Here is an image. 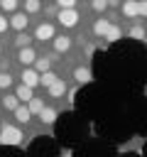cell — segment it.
I'll use <instances>...</instances> for the list:
<instances>
[{"instance_id":"1","label":"cell","mask_w":147,"mask_h":157,"mask_svg":"<svg viewBox=\"0 0 147 157\" xmlns=\"http://www.w3.org/2000/svg\"><path fill=\"white\" fill-rule=\"evenodd\" d=\"M0 145H24V132L12 123H2L0 125Z\"/></svg>"},{"instance_id":"2","label":"cell","mask_w":147,"mask_h":157,"mask_svg":"<svg viewBox=\"0 0 147 157\" xmlns=\"http://www.w3.org/2000/svg\"><path fill=\"white\" fill-rule=\"evenodd\" d=\"M78 12H76V7H69V10H59L56 12V22L61 25V27H66V29H71V27H76L78 25Z\"/></svg>"},{"instance_id":"3","label":"cell","mask_w":147,"mask_h":157,"mask_svg":"<svg viewBox=\"0 0 147 157\" xmlns=\"http://www.w3.org/2000/svg\"><path fill=\"white\" fill-rule=\"evenodd\" d=\"M54 37H56L54 25H49V22H39V25L34 27V39H37V42H51Z\"/></svg>"},{"instance_id":"4","label":"cell","mask_w":147,"mask_h":157,"mask_svg":"<svg viewBox=\"0 0 147 157\" xmlns=\"http://www.w3.org/2000/svg\"><path fill=\"white\" fill-rule=\"evenodd\" d=\"M7 22H10V27H12L15 32H24L27 25H29V15L22 12V10H17V12H12V17H10Z\"/></svg>"},{"instance_id":"5","label":"cell","mask_w":147,"mask_h":157,"mask_svg":"<svg viewBox=\"0 0 147 157\" xmlns=\"http://www.w3.org/2000/svg\"><path fill=\"white\" fill-rule=\"evenodd\" d=\"M71 37H66V34H56L54 39H51V47H54V54H66L69 49H71Z\"/></svg>"},{"instance_id":"6","label":"cell","mask_w":147,"mask_h":157,"mask_svg":"<svg viewBox=\"0 0 147 157\" xmlns=\"http://www.w3.org/2000/svg\"><path fill=\"white\" fill-rule=\"evenodd\" d=\"M20 83H24V86L34 88V86H39V74H37L32 66H24V69H22V74H20Z\"/></svg>"},{"instance_id":"7","label":"cell","mask_w":147,"mask_h":157,"mask_svg":"<svg viewBox=\"0 0 147 157\" xmlns=\"http://www.w3.org/2000/svg\"><path fill=\"white\" fill-rule=\"evenodd\" d=\"M34 59H37V52H34L32 47H22V49H17V61L22 64V69H24V66H32Z\"/></svg>"},{"instance_id":"8","label":"cell","mask_w":147,"mask_h":157,"mask_svg":"<svg viewBox=\"0 0 147 157\" xmlns=\"http://www.w3.org/2000/svg\"><path fill=\"white\" fill-rule=\"evenodd\" d=\"M74 78H76L78 86H83V83H91V81H93V74H91L88 66H76V69H74Z\"/></svg>"},{"instance_id":"9","label":"cell","mask_w":147,"mask_h":157,"mask_svg":"<svg viewBox=\"0 0 147 157\" xmlns=\"http://www.w3.org/2000/svg\"><path fill=\"white\" fill-rule=\"evenodd\" d=\"M66 91H69V86H66V81H64V78H56V81H54V83H51V86L47 88L49 98H61V96H64Z\"/></svg>"},{"instance_id":"10","label":"cell","mask_w":147,"mask_h":157,"mask_svg":"<svg viewBox=\"0 0 147 157\" xmlns=\"http://www.w3.org/2000/svg\"><path fill=\"white\" fill-rule=\"evenodd\" d=\"M120 12H123V17L135 20L137 17V0H123L120 2Z\"/></svg>"},{"instance_id":"11","label":"cell","mask_w":147,"mask_h":157,"mask_svg":"<svg viewBox=\"0 0 147 157\" xmlns=\"http://www.w3.org/2000/svg\"><path fill=\"white\" fill-rule=\"evenodd\" d=\"M12 115H15V120H17L20 125H27V123L32 120V113H29V108H27L24 103H20V105L12 110Z\"/></svg>"},{"instance_id":"12","label":"cell","mask_w":147,"mask_h":157,"mask_svg":"<svg viewBox=\"0 0 147 157\" xmlns=\"http://www.w3.org/2000/svg\"><path fill=\"white\" fill-rule=\"evenodd\" d=\"M110 25H113V20H108V17H98V20L93 22V34H96V37H105V32L110 29Z\"/></svg>"},{"instance_id":"13","label":"cell","mask_w":147,"mask_h":157,"mask_svg":"<svg viewBox=\"0 0 147 157\" xmlns=\"http://www.w3.org/2000/svg\"><path fill=\"white\" fill-rule=\"evenodd\" d=\"M15 96H17L20 103H27L29 98H34V88H29V86H24V83H17V86H15Z\"/></svg>"},{"instance_id":"14","label":"cell","mask_w":147,"mask_h":157,"mask_svg":"<svg viewBox=\"0 0 147 157\" xmlns=\"http://www.w3.org/2000/svg\"><path fill=\"white\" fill-rule=\"evenodd\" d=\"M32 69H34L37 74L51 71V56H37V59H34V64H32Z\"/></svg>"},{"instance_id":"15","label":"cell","mask_w":147,"mask_h":157,"mask_svg":"<svg viewBox=\"0 0 147 157\" xmlns=\"http://www.w3.org/2000/svg\"><path fill=\"white\" fill-rule=\"evenodd\" d=\"M39 120H42L44 125H54V123H56V110H54L51 105H44L42 113H39Z\"/></svg>"},{"instance_id":"16","label":"cell","mask_w":147,"mask_h":157,"mask_svg":"<svg viewBox=\"0 0 147 157\" xmlns=\"http://www.w3.org/2000/svg\"><path fill=\"white\" fill-rule=\"evenodd\" d=\"M0 105H2L5 110H15V108L20 105V101H17V96H15V93H2V98H0Z\"/></svg>"},{"instance_id":"17","label":"cell","mask_w":147,"mask_h":157,"mask_svg":"<svg viewBox=\"0 0 147 157\" xmlns=\"http://www.w3.org/2000/svg\"><path fill=\"white\" fill-rule=\"evenodd\" d=\"M32 39H34V37H29L27 32H17V37L12 39V44H15L17 49H22V47H32Z\"/></svg>"},{"instance_id":"18","label":"cell","mask_w":147,"mask_h":157,"mask_svg":"<svg viewBox=\"0 0 147 157\" xmlns=\"http://www.w3.org/2000/svg\"><path fill=\"white\" fill-rule=\"evenodd\" d=\"M103 39H108V42H118V39H123V27H120V25H110V29L105 32Z\"/></svg>"},{"instance_id":"19","label":"cell","mask_w":147,"mask_h":157,"mask_svg":"<svg viewBox=\"0 0 147 157\" xmlns=\"http://www.w3.org/2000/svg\"><path fill=\"white\" fill-rule=\"evenodd\" d=\"M56 78H59V74H54V71H44V74H39V86L49 88V86H51Z\"/></svg>"},{"instance_id":"20","label":"cell","mask_w":147,"mask_h":157,"mask_svg":"<svg viewBox=\"0 0 147 157\" xmlns=\"http://www.w3.org/2000/svg\"><path fill=\"white\" fill-rule=\"evenodd\" d=\"M27 108H29V113H32V115H39V113H42V108H44V101L34 96V98H29V101H27Z\"/></svg>"},{"instance_id":"21","label":"cell","mask_w":147,"mask_h":157,"mask_svg":"<svg viewBox=\"0 0 147 157\" xmlns=\"http://www.w3.org/2000/svg\"><path fill=\"white\" fill-rule=\"evenodd\" d=\"M127 34H130L132 39H145V37H147V29H145V25H132Z\"/></svg>"},{"instance_id":"22","label":"cell","mask_w":147,"mask_h":157,"mask_svg":"<svg viewBox=\"0 0 147 157\" xmlns=\"http://www.w3.org/2000/svg\"><path fill=\"white\" fill-rule=\"evenodd\" d=\"M22 2H24V12L27 15H34V12L42 10V2L39 0H22Z\"/></svg>"},{"instance_id":"23","label":"cell","mask_w":147,"mask_h":157,"mask_svg":"<svg viewBox=\"0 0 147 157\" xmlns=\"http://www.w3.org/2000/svg\"><path fill=\"white\" fill-rule=\"evenodd\" d=\"M20 0H0V10L2 12H17Z\"/></svg>"},{"instance_id":"24","label":"cell","mask_w":147,"mask_h":157,"mask_svg":"<svg viewBox=\"0 0 147 157\" xmlns=\"http://www.w3.org/2000/svg\"><path fill=\"white\" fill-rule=\"evenodd\" d=\"M12 86V76H10V71H0V91H7Z\"/></svg>"},{"instance_id":"25","label":"cell","mask_w":147,"mask_h":157,"mask_svg":"<svg viewBox=\"0 0 147 157\" xmlns=\"http://www.w3.org/2000/svg\"><path fill=\"white\" fill-rule=\"evenodd\" d=\"M91 10L100 15V12H105V10H108V2H105V0H91Z\"/></svg>"},{"instance_id":"26","label":"cell","mask_w":147,"mask_h":157,"mask_svg":"<svg viewBox=\"0 0 147 157\" xmlns=\"http://www.w3.org/2000/svg\"><path fill=\"white\" fill-rule=\"evenodd\" d=\"M137 17H147V0H137Z\"/></svg>"},{"instance_id":"27","label":"cell","mask_w":147,"mask_h":157,"mask_svg":"<svg viewBox=\"0 0 147 157\" xmlns=\"http://www.w3.org/2000/svg\"><path fill=\"white\" fill-rule=\"evenodd\" d=\"M59 10H69V7H76V0H54Z\"/></svg>"},{"instance_id":"28","label":"cell","mask_w":147,"mask_h":157,"mask_svg":"<svg viewBox=\"0 0 147 157\" xmlns=\"http://www.w3.org/2000/svg\"><path fill=\"white\" fill-rule=\"evenodd\" d=\"M7 29H10V22H7V17L0 12V34H2V32H7Z\"/></svg>"},{"instance_id":"29","label":"cell","mask_w":147,"mask_h":157,"mask_svg":"<svg viewBox=\"0 0 147 157\" xmlns=\"http://www.w3.org/2000/svg\"><path fill=\"white\" fill-rule=\"evenodd\" d=\"M0 71H10V61L7 59H0Z\"/></svg>"},{"instance_id":"30","label":"cell","mask_w":147,"mask_h":157,"mask_svg":"<svg viewBox=\"0 0 147 157\" xmlns=\"http://www.w3.org/2000/svg\"><path fill=\"white\" fill-rule=\"evenodd\" d=\"M105 2H108V7H120L123 0H105Z\"/></svg>"},{"instance_id":"31","label":"cell","mask_w":147,"mask_h":157,"mask_svg":"<svg viewBox=\"0 0 147 157\" xmlns=\"http://www.w3.org/2000/svg\"><path fill=\"white\" fill-rule=\"evenodd\" d=\"M0 54H2V42H0Z\"/></svg>"}]
</instances>
